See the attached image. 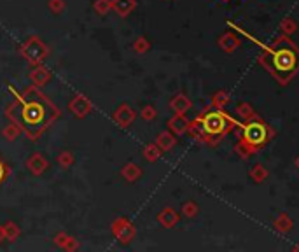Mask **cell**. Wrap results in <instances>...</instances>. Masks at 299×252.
<instances>
[{
  "instance_id": "obj_1",
  "label": "cell",
  "mask_w": 299,
  "mask_h": 252,
  "mask_svg": "<svg viewBox=\"0 0 299 252\" xmlns=\"http://www.w3.org/2000/svg\"><path fill=\"white\" fill-rule=\"evenodd\" d=\"M9 91L14 100L6 107L4 114L9 121L16 123L23 135L30 142H37L56 119H60L61 111L42 88L27 86L23 91H16L9 84Z\"/></svg>"
},
{
  "instance_id": "obj_2",
  "label": "cell",
  "mask_w": 299,
  "mask_h": 252,
  "mask_svg": "<svg viewBox=\"0 0 299 252\" xmlns=\"http://www.w3.org/2000/svg\"><path fill=\"white\" fill-rule=\"evenodd\" d=\"M230 125H231V119L228 118L224 112L210 111L194 123V130H196V133L199 137H203L205 140L213 144V142H217L226 133Z\"/></svg>"
},
{
  "instance_id": "obj_3",
  "label": "cell",
  "mask_w": 299,
  "mask_h": 252,
  "mask_svg": "<svg viewBox=\"0 0 299 252\" xmlns=\"http://www.w3.org/2000/svg\"><path fill=\"white\" fill-rule=\"evenodd\" d=\"M299 67V53L290 44H282L271 53V70L280 77H289Z\"/></svg>"
},
{
  "instance_id": "obj_4",
  "label": "cell",
  "mask_w": 299,
  "mask_h": 252,
  "mask_svg": "<svg viewBox=\"0 0 299 252\" xmlns=\"http://www.w3.org/2000/svg\"><path fill=\"white\" fill-rule=\"evenodd\" d=\"M18 53H20V56L23 58L28 65L37 67V65H42L44 60L49 56V46L40 37L32 35V37H28L27 41L21 44Z\"/></svg>"
},
{
  "instance_id": "obj_5",
  "label": "cell",
  "mask_w": 299,
  "mask_h": 252,
  "mask_svg": "<svg viewBox=\"0 0 299 252\" xmlns=\"http://www.w3.org/2000/svg\"><path fill=\"white\" fill-rule=\"evenodd\" d=\"M110 231L121 243H130L136 235V229L133 222L126 217H117L110 222Z\"/></svg>"
},
{
  "instance_id": "obj_6",
  "label": "cell",
  "mask_w": 299,
  "mask_h": 252,
  "mask_svg": "<svg viewBox=\"0 0 299 252\" xmlns=\"http://www.w3.org/2000/svg\"><path fill=\"white\" fill-rule=\"evenodd\" d=\"M68 111L73 114V118L84 119L93 112V104H91V100L86 97V95L76 93L68 100Z\"/></svg>"
},
{
  "instance_id": "obj_7",
  "label": "cell",
  "mask_w": 299,
  "mask_h": 252,
  "mask_svg": "<svg viewBox=\"0 0 299 252\" xmlns=\"http://www.w3.org/2000/svg\"><path fill=\"white\" fill-rule=\"evenodd\" d=\"M268 137H269L268 128H266V125H263L261 121H252L250 125L245 126V130H243V138L252 145L264 144V142L268 140Z\"/></svg>"
},
{
  "instance_id": "obj_8",
  "label": "cell",
  "mask_w": 299,
  "mask_h": 252,
  "mask_svg": "<svg viewBox=\"0 0 299 252\" xmlns=\"http://www.w3.org/2000/svg\"><path fill=\"white\" fill-rule=\"evenodd\" d=\"M25 166H27V170L30 172L32 175H35V177H40V175L44 174V172L49 168V161H47V158L44 154H40V152H33L27 158V161H25Z\"/></svg>"
},
{
  "instance_id": "obj_9",
  "label": "cell",
  "mask_w": 299,
  "mask_h": 252,
  "mask_svg": "<svg viewBox=\"0 0 299 252\" xmlns=\"http://www.w3.org/2000/svg\"><path fill=\"white\" fill-rule=\"evenodd\" d=\"M135 111L130 107L128 104H121L116 107V111L112 112V119L117 126L121 128H128L131 126V123L135 121Z\"/></svg>"
},
{
  "instance_id": "obj_10",
  "label": "cell",
  "mask_w": 299,
  "mask_h": 252,
  "mask_svg": "<svg viewBox=\"0 0 299 252\" xmlns=\"http://www.w3.org/2000/svg\"><path fill=\"white\" fill-rule=\"evenodd\" d=\"M53 79V74H51L49 68H46L44 65H37V67L32 68L30 72V81L32 84H35L37 88H44L51 82Z\"/></svg>"
},
{
  "instance_id": "obj_11",
  "label": "cell",
  "mask_w": 299,
  "mask_h": 252,
  "mask_svg": "<svg viewBox=\"0 0 299 252\" xmlns=\"http://www.w3.org/2000/svg\"><path fill=\"white\" fill-rule=\"evenodd\" d=\"M53 242H54V245H58L60 249H63V250L73 252V250L79 249V240H77L76 236L65 233V231L56 233V235H54V238H53Z\"/></svg>"
},
{
  "instance_id": "obj_12",
  "label": "cell",
  "mask_w": 299,
  "mask_h": 252,
  "mask_svg": "<svg viewBox=\"0 0 299 252\" xmlns=\"http://www.w3.org/2000/svg\"><path fill=\"white\" fill-rule=\"evenodd\" d=\"M136 7L135 0H112V11L119 18H126L133 13V9Z\"/></svg>"
},
{
  "instance_id": "obj_13",
  "label": "cell",
  "mask_w": 299,
  "mask_h": 252,
  "mask_svg": "<svg viewBox=\"0 0 299 252\" xmlns=\"http://www.w3.org/2000/svg\"><path fill=\"white\" fill-rule=\"evenodd\" d=\"M140 175H142V168L138 165H135V163H126V165L121 168V177L126 182H131V184L138 181Z\"/></svg>"
},
{
  "instance_id": "obj_14",
  "label": "cell",
  "mask_w": 299,
  "mask_h": 252,
  "mask_svg": "<svg viewBox=\"0 0 299 252\" xmlns=\"http://www.w3.org/2000/svg\"><path fill=\"white\" fill-rule=\"evenodd\" d=\"M4 235H6V242L14 243L16 240H20L21 228L14 221H7L6 224H4Z\"/></svg>"
},
{
  "instance_id": "obj_15",
  "label": "cell",
  "mask_w": 299,
  "mask_h": 252,
  "mask_svg": "<svg viewBox=\"0 0 299 252\" xmlns=\"http://www.w3.org/2000/svg\"><path fill=\"white\" fill-rule=\"evenodd\" d=\"M21 133H23V131H21V128L18 126L16 123H13V121H9V125H6V126L2 128V137L6 138L7 142L18 140Z\"/></svg>"
},
{
  "instance_id": "obj_16",
  "label": "cell",
  "mask_w": 299,
  "mask_h": 252,
  "mask_svg": "<svg viewBox=\"0 0 299 252\" xmlns=\"http://www.w3.org/2000/svg\"><path fill=\"white\" fill-rule=\"evenodd\" d=\"M93 11L98 16H107L112 11V0H95Z\"/></svg>"
},
{
  "instance_id": "obj_17",
  "label": "cell",
  "mask_w": 299,
  "mask_h": 252,
  "mask_svg": "<svg viewBox=\"0 0 299 252\" xmlns=\"http://www.w3.org/2000/svg\"><path fill=\"white\" fill-rule=\"evenodd\" d=\"M73 161H76V158H73V152H70V151H61L60 154L56 156V163L63 168V170H68V168L73 165Z\"/></svg>"
},
{
  "instance_id": "obj_18",
  "label": "cell",
  "mask_w": 299,
  "mask_h": 252,
  "mask_svg": "<svg viewBox=\"0 0 299 252\" xmlns=\"http://www.w3.org/2000/svg\"><path fill=\"white\" fill-rule=\"evenodd\" d=\"M160 222L165 226V228H172L173 224L177 222V215H175V212H173L172 209H165L163 212L160 214Z\"/></svg>"
},
{
  "instance_id": "obj_19",
  "label": "cell",
  "mask_w": 299,
  "mask_h": 252,
  "mask_svg": "<svg viewBox=\"0 0 299 252\" xmlns=\"http://www.w3.org/2000/svg\"><path fill=\"white\" fill-rule=\"evenodd\" d=\"M143 158L147 159V161H156L158 158H160V149H158V145L154 144H149L143 147Z\"/></svg>"
},
{
  "instance_id": "obj_20",
  "label": "cell",
  "mask_w": 299,
  "mask_h": 252,
  "mask_svg": "<svg viewBox=\"0 0 299 252\" xmlns=\"http://www.w3.org/2000/svg\"><path fill=\"white\" fill-rule=\"evenodd\" d=\"M47 7H49V11L54 14V16H60V14L65 11V0H49V2H47Z\"/></svg>"
},
{
  "instance_id": "obj_21",
  "label": "cell",
  "mask_w": 299,
  "mask_h": 252,
  "mask_svg": "<svg viewBox=\"0 0 299 252\" xmlns=\"http://www.w3.org/2000/svg\"><path fill=\"white\" fill-rule=\"evenodd\" d=\"M170 128H172L175 133H182L186 130V121L182 119V116H175V118L170 121Z\"/></svg>"
},
{
  "instance_id": "obj_22",
  "label": "cell",
  "mask_w": 299,
  "mask_h": 252,
  "mask_svg": "<svg viewBox=\"0 0 299 252\" xmlns=\"http://www.w3.org/2000/svg\"><path fill=\"white\" fill-rule=\"evenodd\" d=\"M149 47H151V44L149 41H147L145 37H138L135 41V44H133V49H135V53H145V51H149Z\"/></svg>"
},
{
  "instance_id": "obj_23",
  "label": "cell",
  "mask_w": 299,
  "mask_h": 252,
  "mask_svg": "<svg viewBox=\"0 0 299 252\" xmlns=\"http://www.w3.org/2000/svg\"><path fill=\"white\" fill-rule=\"evenodd\" d=\"M172 145H173V138L170 137L168 133H161L160 137H158V147H161V149H165V151H168Z\"/></svg>"
},
{
  "instance_id": "obj_24",
  "label": "cell",
  "mask_w": 299,
  "mask_h": 252,
  "mask_svg": "<svg viewBox=\"0 0 299 252\" xmlns=\"http://www.w3.org/2000/svg\"><path fill=\"white\" fill-rule=\"evenodd\" d=\"M172 107L175 109L177 112H184L187 107H189V102H187L184 97H177V98H173V102H172Z\"/></svg>"
},
{
  "instance_id": "obj_25",
  "label": "cell",
  "mask_w": 299,
  "mask_h": 252,
  "mask_svg": "<svg viewBox=\"0 0 299 252\" xmlns=\"http://www.w3.org/2000/svg\"><path fill=\"white\" fill-rule=\"evenodd\" d=\"M11 175V166L7 165L6 161H4L2 158H0V186L4 184V182L7 181V177Z\"/></svg>"
},
{
  "instance_id": "obj_26",
  "label": "cell",
  "mask_w": 299,
  "mask_h": 252,
  "mask_svg": "<svg viewBox=\"0 0 299 252\" xmlns=\"http://www.w3.org/2000/svg\"><path fill=\"white\" fill-rule=\"evenodd\" d=\"M140 116H142V118L145 119V121H151V119L156 118V109L151 107V105H147V107H143V109H142V112H140Z\"/></svg>"
},
{
  "instance_id": "obj_27",
  "label": "cell",
  "mask_w": 299,
  "mask_h": 252,
  "mask_svg": "<svg viewBox=\"0 0 299 252\" xmlns=\"http://www.w3.org/2000/svg\"><path fill=\"white\" fill-rule=\"evenodd\" d=\"M6 242V235H4V224H0V243Z\"/></svg>"
}]
</instances>
